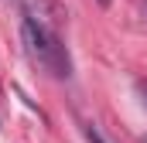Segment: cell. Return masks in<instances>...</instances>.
<instances>
[{"label":"cell","mask_w":147,"mask_h":143,"mask_svg":"<svg viewBox=\"0 0 147 143\" xmlns=\"http://www.w3.org/2000/svg\"><path fill=\"white\" fill-rule=\"evenodd\" d=\"M137 92H140V99H144V106H147V78H137Z\"/></svg>","instance_id":"cell-3"},{"label":"cell","mask_w":147,"mask_h":143,"mask_svg":"<svg viewBox=\"0 0 147 143\" xmlns=\"http://www.w3.org/2000/svg\"><path fill=\"white\" fill-rule=\"evenodd\" d=\"M140 143H147V136H144V140H140Z\"/></svg>","instance_id":"cell-5"},{"label":"cell","mask_w":147,"mask_h":143,"mask_svg":"<svg viewBox=\"0 0 147 143\" xmlns=\"http://www.w3.org/2000/svg\"><path fill=\"white\" fill-rule=\"evenodd\" d=\"M96 3H99V7H110V0H96Z\"/></svg>","instance_id":"cell-4"},{"label":"cell","mask_w":147,"mask_h":143,"mask_svg":"<svg viewBox=\"0 0 147 143\" xmlns=\"http://www.w3.org/2000/svg\"><path fill=\"white\" fill-rule=\"evenodd\" d=\"M86 140H89V143H110L99 130H96V126H92V123H86Z\"/></svg>","instance_id":"cell-2"},{"label":"cell","mask_w":147,"mask_h":143,"mask_svg":"<svg viewBox=\"0 0 147 143\" xmlns=\"http://www.w3.org/2000/svg\"><path fill=\"white\" fill-rule=\"evenodd\" d=\"M21 37H24L28 55H31L45 72H51L55 78H69V75H72V58H69L62 37L55 34L51 27H45L38 17L24 14V21H21Z\"/></svg>","instance_id":"cell-1"}]
</instances>
